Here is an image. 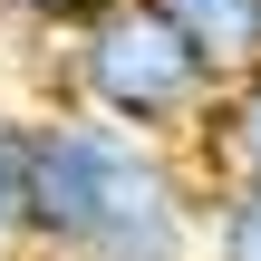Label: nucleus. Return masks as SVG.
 Instances as JSON below:
<instances>
[{
    "label": "nucleus",
    "instance_id": "1",
    "mask_svg": "<svg viewBox=\"0 0 261 261\" xmlns=\"http://www.w3.org/2000/svg\"><path fill=\"white\" fill-rule=\"evenodd\" d=\"M29 252L48 261H194L203 174L174 145L116 136L77 107L29 116Z\"/></svg>",
    "mask_w": 261,
    "mask_h": 261
},
{
    "label": "nucleus",
    "instance_id": "2",
    "mask_svg": "<svg viewBox=\"0 0 261 261\" xmlns=\"http://www.w3.org/2000/svg\"><path fill=\"white\" fill-rule=\"evenodd\" d=\"M68 77H77V116L145 136V145H184L213 107V68L145 10V0H97L68 29Z\"/></svg>",
    "mask_w": 261,
    "mask_h": 261
},
{
    "label": "nucleus",
    "instance_id": "3",
    "mask_svg": "<svg viewBox=\"0 0 261 261\" xmlns=\"http://www.w3.org/2000/svg\"><path fill=\"white\" fill-rule=\"evenodd\" d=\"M203 155V184H261V68H232L203 107V126L184 136Z\"/></svg>",
    "mask_w": 261,
    "mask_h": 261
},
{
    "label": "nucleus",
    "instance_id": "4",
    "mask_svg": "<svg viewBox=\"0 0 261 261\" xmlns=\"http://www.w3.org/2000/svg\"><path fill=\"white\" fill-rule=\"evenodd\" d=\"M213 77H232V68H252V29H261V0H145Z\"/></svg>",
    "mask_w": 261,
    "mask_h": 261
},
{
    "label": "nucleus",
    "instance_id": "5",
    "mask_svg": "<svg viewBox=\"0 0 261 261\" xmlns=\"http://www.w3.org/2000/svg\"><path fill=\"white\" fill-rule=\"evenodd\" d=\"M194 261H261V184H203V252Z\"/></svg>",
    "mask_w": 261,
    "mask_h": 261
},
{
    "label": "nucleus",
    "instance_id": "6",
    "mask_svg": "<svg viewBox=\"0 0 261 261\" xmlns=\"http://www.w3.org/2000/svg\"><path fill=\"white\" fill-rule=\"evenodd\" d=\"M29 252V116H0V261Z\"/></svg>",
    "mask_w": 261,
    "mask_h": 261
},
{
    "label": "nucleus",
    "instance_id": "7",
    "mask_svg": "<svg viewBox=\"0 0 261 261\" xmlns=\"http://www.w3.org/2000/svg\"><path fill=\"white\" fill-rule=\"evenodd\" d=\"M252 68H261V29H252Z\"/></svg>",
    "mask_w": 261,
    "mask_h": 261
}]
</instances>
